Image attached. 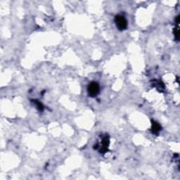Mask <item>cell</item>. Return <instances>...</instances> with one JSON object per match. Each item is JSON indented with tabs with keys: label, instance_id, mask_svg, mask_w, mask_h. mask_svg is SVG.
<instances>
[{
	"label": "cell",
	"instance_id": "6",
	"mask_svg": "<svg viewBox=\"0 0 180 180\" xmlns=\"http://www.w3.org/2000/svg\"><path fill=\"white\" fill-rule=\"evenodd\" d=\"M179 28H175L174 29V34H175V37L176 38V40H179Z\"/></svg>",
	"mask_w": 180,
	"mask_h": 180
},
{
	"label": "cell",
	"instance_id": "3",
	"mask_svg": "<svg viewBox=\"0 0 180 180\" xmlns=\"http://www.w3.org/2000/svg\"><path fill=\"white\" fill-rule=\"evenodd\" d=\"M109 142L110 141H109V138L108 136H106V137L103 138L102 141H101V146H100V150H99L101 153L104 154V153H106L108 151Z\"/></svg>",
	"mask_w": 180,
	"mask_h": 180
},
{
	"label": "cell",
	"instance_id": "1",
	"mask_svg": "<svg viewBox=\"0 0 180 180\" xmlns=\"http://www.w3.org/2000/svg\"><path fill=\"white\" fill-rule=\"evenodd\" d=\"M115 23H116L118 29H119L120 30H125L127 27V20L123 16H121V15H117L115 17Z\"/></svg>",
	"mask_w": 180,
	"mask_h": 180
},
{
	"label": "cell",
	"instance_id": "4",
	"mask_svg": "<svg viewBox=\"0 0 180 180\" xmlns=\"http://www.w3.org/2000/svg\"><path fill=\"white\" fill-rule=\"evenodd\" d=\"M151 123H152V124H151V132L155 135H158L159 132L161 130V127L158 122L154 121V120H152Z\"/></svg>",
	"mask_w": 180,
	"mask_h": 180
},
{
	"label": "cell",
	"instance_id": "5",
	"mask_svg": "<svg viewBox=\"0 0 180 180\" xmlns=\"http://www.w3.org/2000/svg\"><path fill=\"white\" fill-rule=\"evenodd\" d=\"M33 103H35L36 106H37V108L39 109L40 110H42L43 109H44L43 105L42 104V103H40V101H37V100H34V101H33Z\"/></svg>",
	"mask_w": 180,
	"mask_h": 180
},
{
	"label": "cell",
	"instance_id": "2",
	"mask_svg": "<svg viewBox=\"0 0 180 180\" xmlns=\"http://www.w3.org/2000/svg\"><path fill=\"white\" fill-rule=\"evenodd\" d=\"M100 91V87L99 85L96 82H91V83L89 84L87 87L88 94L89 97H94L99 93Z\"/></svg>",
	"mask_w": 180,
	"mask_h": 180
}]
</instances>
